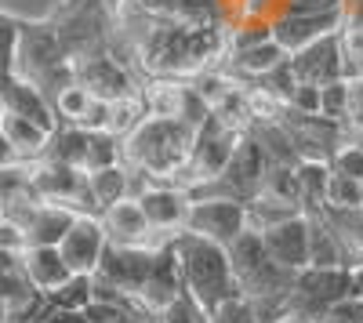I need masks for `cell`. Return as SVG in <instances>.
<instances>
[{
    "label": "cell",
    "mask_w": 363,
    "mask_h": 323,
    "mask_svg": "<svg viewBox=\"0 0 363 323\" xmlns=\"http://www.w3.org/2000/svg\"><path fill=\"white\" fill-rule=\"evenodd\" d=\"M211 323H258V316L251 312V305H247V298H229V302H222L215 312H211Z\"/></svg>",
    "instance_id": "d6a6232c"
},
{
    "label": "cell",
    "mask_w": 363,
    "mask_h": 323,
    "mask_svg": "<svg viewBox=\"0 0 363 323\" xmlns=\"http://www.w3.org/2000/svg\"><path fill=\"white\" fill-rule=\"evenodd\" d=\"M106 251V229L99 215H77L73 225L66 229V237L58 240V254L69 266L73 276H91L102 261Z\"/></svg>",
    "instance_id": "30bf717a"
},
{
    "label": "cell",
    "mask_w": 363,
    "mask_h": 323,
    "mask_svg": "<svg viewBox=\"0 0 363 323\" xmlns=\"http://www.w3.org/2000/svg\"><path fill=\"white\" fill-rule=\"evenodd\" d=\"M345 102H349V80H330L320 87V116H327V120L342 124Z\"/></svg>",
    "instance_id": "f546056e"
},
{
    "label": "cell",
    "mask_w": 363,
    "mask_h": 323,
    "mask_svg": "<svg viewBox=\"0 0 363 323\" xmlns=\"http://www.w3.org/2000/svg\"><path fill=\"white\" fill-rule=\"evenodd\" d=\"M262 244H265L269 258L277 261L280 269L301 273L309 266V218H306V211L287 218V222H277V225L262 229Z\"/></svg>",
    "instance_id": "4fadbf2b"
},
{
    "label": "cell",
    "mask_w": 363,
    "mask_h": 323,
    "mask_svg": "<svg viewBox=\"0 0 363 323\" xmlns=\"http://www.w3.org/2000/svg\"><path fill=\"white\" fill-rule=\"evenodd\" d=\"M135 323H138V319H135ZM145 323H149V319H145Z\"/></svg>",
    "instance_id": "f35d334b"
},
{
    "label": "cell",
    "mask_w": 363,
    "mask_h": 323,
    "mask_svg": "<svg viewBox=\"0 0 363 323\" xmlns=\"http://www.w3.org/2000/svg\"><path fill=\"white\" fill-rule=\"evenodd\" d=\"M44 302L55 309H84L91 302V276H69L58 290L44 295Z\"/></svg>",
    "instance_id": "f1b7e54d"
},
{
    "label": "cell",
    "mask_w": 363,
    "mask_h": 323,
    "mask_svg": "<svg viewBox=\"0 0 363 323\" xmlns=\"http://www.w3.org/2000/svg\"><path fill=\"white\" fill-rule=\"evenodd\" d=\"M0 109L15 113V116H26V120L40 124L51 135L58 131V116L51 109V98L37 84H29V80H22L15 73H0Z\"/></svg>",
    "instance_id": "5bb4252c"
},
{
    "label": "cell",
    "mask_w": 363,
    "mask_h": 323,
    "mask_svg": "<svg viewBox=\"0 0 363 323\" xmlns=\"http://www.w3.org/2000/svg\"><path fill=\"white\" fill-rule=\"evenodd\" d=\"M0 135L11 142V149L18 153L22 164H33L48 153L51 145V131H44L40 124L26 120V116H15V113H4L0 109Z\"/></svg>",
    "instance_id": "d6986e66"
},
{
    "label": "cell",
    "mask_w": 363,
    "mask_h": 323,
    "mask_svg": "<svg viewBox=\"0 0 363 323\" xmlns=\"http://www.w3.org/2000/svg\"><path fill=\"white\" fill-rule=\"evenodd\" d=\"M174 4H178V0H128L124 8H131L138 15H153V18H171Z\"/></svg>",
    "instance_id": "d590c367"
},
{
    "label": "cell",
    "mask_w": 363,
    "mask_h": 323,
    "mask_svg": "<svg viewBox=\"0 0 363 323\" xmlns=\"http://www.w3.org/2000/svg\"><path fill=\"white\" fill-rule=\"evenodd\" d=\"M171 247H174L178 269H182V283H186V290L207 312H215L222 302L240 295L233 266H229V254H225L222 244L203 240V237H196V232L182 229L178 237H171Z\"/></svg>",
    "instance_id": "7a4b0ae2"
},
{
    "label": "cell",
    "mask_w": 363,
    "mask_h": 323,
    "mask_svg": "<svg viewBox=\"0 0 363 323\" xmlns=\"http://www.w3.org/2000/svg\"><path fill=\"white\" fill-rule=\"evenodd\" d=\"M8 164H18V153L11 149V142L0 135V167H8Z\"/></svg>",
    "instance_id": "74e56055"
},
{
    "label": "cell",
    "mask_w": 363,
    "mask_h": 323,
    "mask_svg": "<svg viewBox=\"0 0 363 323\" xmlns=\"http://www.w3.org/2000/svg\"><path fill=\"white\" fill-rule=\"evenodd\" d=\"M196 128L186 120H160V116H142V124L120 138V164H128L145 182H174L186 167L193 149Z\"/></svg>",
    "instance_id": "6da1fadb"
},
{
    "label": "cell",
    "mask_w": 363,
    "mask_h": 323,
    "mask_svg": "<svg viewBox=\"0 0 363 323\" xmlns=\"http://www.w3.org/2000/svg\"><path fill=\"white\" fill-rule=\"evenodd\" d=\"M131 316H135V309L116 305V302H87L84 305V319L87 323H135Z\"/></svg>",
    "instance_id": "1f68e13d"
},
{
    "label": "cell",
    "mask_w": 363,
    "mask_h": 323,
    "mask_svg": "<svg viewBox=\"0 0 363 323\" xmlns=\"http://www.w3.org/2000/svg\"><path fill=\"white\" fill-rule=\"evenodd\" d=\"M149 323H211V312L189 295V290H182V295L171 305H164Z\"/></svg>",
    "instance_id": "83f0119b"
},
{
    "label": "cell",
    "mask_w": 363,
    "mask_h": 323,
    "mask_svg": "<svg viewBox=\"0 0 363 323\" xmlns=\"http://www.w3.org/2000/svg\"><path fill=\"white\" fill-rule=\"evenodd\" d=\"M338 29H342V8H327V11H306V15H277L269 22V37L287 55H294L327 33H338Z\"/></svg>",
    "instance_id": "8fae6325"
},
{
    "label": "cell",
    "mask_w": 363,
    "mask_h": 323,
    "mask_svg": "<svg viewBox=\"0 0 363 323\" xmlns=\"http://www.w3.org/2000/svg\"><path fill=\"white\" fill-rule=\"evenodd\" d=\"M265 171H269V153L262 149V142L247 131V135L236 138L229 164L222 167V174L215 178V186H207L203 193H222V196H233V200H244V203H247V200L262 189ZM196 196H200V193H196Z\"/></svg>",
    "instance_id": "5b68a950"
},
{
    "label": "cell",
    "mask_w": 363,
    "mask_h": 323,
    "mask_svg": "<svg viewBox=\"0 0 363 323\" xmlns=\"http://www.w3.org/2000/svg\"><path fill=\"white\" fill-rule=\"evenodd\" d=\"M142 116H145V106H142V95L138 91L128 95V98L109 102V135H116V138L131 135L142 124Z\"/></svg>",
    "instance_id": "484cf974"
},
{
    "label": "cell",
    "mask_w": 363,
    "mask_h": 323,
    "mask_svg": "<svg viewBox=\"0 0 363 323\" xmlns=\"http://www.w3.org/2000/svg\"><path fill=\"white\" fill-rule=\"evenodd\" d=\"M99 218H102V229H106V244H116V247H160L164 244V240L153 237V229H149L135 196L106 208Z\"/></svg>",
    "instance_id": "9a60e30c"
},
{
    "label": "cell",
    "mask_w": 363,
    "mask_h": 323,
    "mask_svg": "<svg viewBox=\"0 0 363 323\" xmlns=\"http://www.w3.org/2000/svg\"><path fill=\"white\" fill-rule=\"evenodd\" d=\"M342 0H280V15H306V11H327L338 8Z\"/></svg>",
    "instance_id": "e575fe53"
},
{
    "label": "cell",
    "mask_w": 363,
    "mask_h": 323,
    "mask_svg": "<svg viewBox=\"0 0 363 323\" xmlns=\"http://www.w3.org/2000/svg\"><path fill=\"white\" fill-rule=\"evenodd\" d=\"M294 174H298V189H301V208H306V211L323 208L330 164H323V160H298L294 164Z\"/></svg>",
    "instance_id": "603a6c76"
},
{
    "label": "cell",
    "mask_w": 363,
    "mask_h": 323,
    "mask_svg": "<svg viewBox=\"0 0 363 323\" xmlns=\"http://www.w3.org/2000/svg\"><path fill=\"white\" fill-rule=\"evenodd\" d=\"M73 218H77V211L66 208V203H37V211L22 225L26 247H58V240L66 237Z\"/></svg>",
    "instance_id": "ac0fdd59"
},
{
    "label": "cell",
    "mask_w": 363,
    "mask_h": 323,
    "mask_svg": "<svg viewBox=\"0 0 363 323\" xmlns=\"http://www.w3.org/2000/svg\"><path fill=\"white\" fill-rule=\"evenodd\" d=\"M247 222H251V229H269V225H277V222H287V218H294V215H301V208L298 203H287V200H280V196H272V193H265V189H258L247 203Z\"/></svg>",
    "instance_id": "7402d4cb"
},
{
    "label": "cell",
    "mask_w": 363,
    "mask_h": 323,
    "mask_svg": "<svg viewBox=\"0 0 363 323\" xmlns=\"http://www.w3.org/2000/svg\"><path fill=\"white\" fill-rule=\"evenodd\" d=\"M345 295H352V269H345V266H335V269L306 266L301 273H294L287 309H301V312H309L323 323L327 309L338 305Z\"/></svg>",
    "instance_id": "277c9868"
},
{
    "label": "cell",
    "mask_w": 363,
    "mask_h": 323,
    "mask_svg": "<svg viewBox=\"0 0 363 323\" xmlns=\"http://www.w3.org/2000/svg\"><path fill=\"white\" fill-rule=\"evenodd\" d=\"M323 208H335V211H359V208H363V182L349 178V174L330 171Z\"/></svg>",
    "instance_id": "d4e9b609"
},
{
    "label": "cell",
    "mask_w": 363,
    "mask_h": 323,
    "mask_svg": "<svg viewBox=\"0 0 363 323\" xmlns=\"http://www.w3.org/2000/svg\"><path fill=\"white\" fill-rule=\"evenodd\" d=\"M109 164H120V138L109 131H91L87 135V157H84V174L102 171Z\"/></svg>",
    "instance_id": "4316f807"
},
{
    "label": "cell",
    "mask_w": 363,
    "mask_h": 323,
    "mask_svg": "<svg viewBox=\"0 0 363 323\" xmlns=\"http://www.w3.org/2000/svg\"><path fill=\"white\" fill-rule=\"evenodd\" d=\"M149 261H153V247H116V244H106L99 269L91 276L106 280L113 290H120V295L135 305V290H138V283L149 273Z\"/></svg>",
    "instance_id": "7c38bea8"
},
{
    "label": "cell",
    "mask_w": 363,
    "mask_h": 323,
    "mask_svg": "<svg viewBox=\"0 0 363 323\" xmlns=\"http://www.w3.org/2000/svg\"><path fill=\"white\" fill-rule=\"evenodd\" d=\"M306 218H309V266H316V269L345 266L349 269V254H345V247L338 240V232L330 229V222L320 215V208L306 211Z\"/></svg>",
    "instance_id": "ffe728a7"
},
{
    "label": "cell",
    "mask_w": 363,
    "mask_h": 323,
    "mask_svg": "<svg viewBox=\"0 0 363 323\" xmlns=\"http://www.w3.org/2000/svg\"><path fill=\"white\" fill-rule=\"evenodd\" d=\"M272 323H320L316 316H309V312H301V309H284Z\"/></svg>",
    "instance_id": "8d00e7d4"
},
{
    "label": "cell",
    "mask_w": 363,
    "mask_h": 323,
    "mask_svg": "<svg viewBox=\"0 0 363 323\" xmlns=\"http://www.w3.org/2000/svg\"><path fill=\"white\" fill-rule=\"evenodd\" d=\"M135 200H138V208H142V215H145V222H149L157 240L178 237L189 222V193H182L178 186L153 182V186H145Z\"/></svg>",
    "instance_id": "ba28073f"
},
{
    "label": "cell",
    "mask_w": 363,
    "mask_h": 323,
    "mask_svg": "<svg viewBox=\"0 0 363 323\" xmlns=\"http://www.w3.org/2000/svg\"><path fill=\"white\" fill-rule=\"evenodd\" d=\"M330 171L349 174V178L363 182V145H359V138L342 142V149H338L335 157H330Z\"/></svg>",
    "instance_id": "4dcf8cb0"
},
{
    "label": "cell",
    "mask_w": 363,
    "mask_h": 323,
    "mask_svg": "<svg viewBox=\"0 0 363 323\" xmlns=\"http://www.w3.org/2000/svg\"><path fill=\"white\" fill-rule=\"evenodd\" d=\"M171 18L186 29H218L225 18L222 0H178Z\"/></svg>",
    "instance_id": "cb8c5ba5"
},
{
    "label": "cell",
    "mask_w": 363,
    "mask_h": 323,
    "mask_svg": "<svg viewBox=\"0 0 363 323\" xmlns=\"http://www.w3.org/2000/svg\"><path fill=\"white\" fill-rule=\"evenodd\" d=\"M287 109L306 113V116H320V87H316V84H301V80H298L294 95L287 98Z\"/></svg>",
    "instance_id": "836d02e7"
},
{
    "label": "cell",
    "mask_w": 363,
    "mask_h": 323,
    "mask_svg": "<svg viewBox=\"0 0 363 323\" xmlns=\"http://www.w3.org/2000/svg\"><path fill=\"white\" fill-rule=\"evenodd\" d=\"M186 283H182V269H178V258H174V247L171 240H164L160 247H153V261H149V273L145 280L138 283L135 290V312L153 319L164 305H171Z\"/></svg>",
    "instance_id": "8992f818"
},
{
    "label": "cell",
    "mask_w": 363,
    "mask_h": 323,
    "mask_svg": "<svg viewBox=\"0 0 363 323\" xmlns=\"http://www.w3.org/2000/svg\"><path fill=\"white\" fill-rule=\"evenodd\" d=\"M87 189H91V200H95L99 215L106 208H113V203L128 200L131 196V171H128V164H109L102 171H91L87 174Z\"/></svg>",
    "instance_id": "44dd1931"
},
{
    "label": "cell",
    "mask_w": 363,
    "mask_h": 323,
    "mask_svg": "<svg viewBox=\"0 0 363 323\" xmlns=\"http://www.w3.org/2000/svg\"><path fill=\"white\" fill-rule=\"evenodd\" d=\"M73 80L80 87H87V91L95 98H102V102H116V98H128V95L138 91L135 76H131V66H124L109 51L77 58V62H73Z\"/></svg>",
    "instance_id": "52a82bcc"
},
{
    "label": "cell",
    "mask_w": 363,
    "mask_h": 323,
    "mask_svg": "<svg viewBox=\"0 0 363 323\" xmlns=\"http://www.w3.org/2000/svg\"><path fill=\"white\" fill-rule=\"evenodd\" d=\"M18 269L29 280V287L40 290V295H51V290H58L73 276L69 266L62 261V254H58V247H22L18 251Z\"/></svg>",
    "instance_id": "2e32d148"
},
{
    "label": "cell",
    "mask_w": 363,
    "mask_h": 323,
    "mask_svg": "<svg viewBox=\"0 0 363 323\" xmlns=\"http://www.w3.org/2000/svg\"><path fill=\"white\" fill-rule=\"evenodd\" d=\"M225 58H229L225 73H229L233 80H240V84H247V80H262L265 73H272L277 66H284L291 55H287L277 40L269 37V40H262V44H251V47L229 51Z\"/></svg>",
    "instance_id": "e0dca14e"
},
{
    "label": "cell",
    "mask_w": 363,
    "mask_h": 323,
    "mask_svg": "<svg viewBox=\"0 0 363 323\" xmlns=\"http://www.w3.org/2000/svg\"><path fill=\"white\" fill-rule=\"evenodd\" d=\"M186 229L203 237V240H215V244L229 247L240 232L251 229V222H247L244 200H233V196H222V193H200V196H189Z\"/></svg>",
    "instance_id": "3957f363"
},
{
    "label": "cell",
    "mask_w": 363,
    "mask_h": 323,
    "mask_svg": "<svg viewBox=\"0 0 363 323\" xmlns=\"http://www.w3.org/2000/svg\"><path fill=\"white\" fill-rule=\"evenodd\" d=\"M291 69L301 84H330V80H349V62H345V51H342V37L338 33H327L320 40H313L309 47L294 51L291 58Z\"/></svg>",
    "instance_id": "9c48e42d"
}]
</instances>
